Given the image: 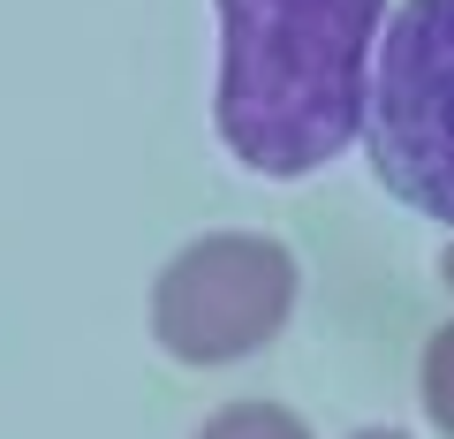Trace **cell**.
<instances>
[{
	"label": "cell",
	"mask_w": 454,
	"mask_h": 439,
	"mask_svg": "<svg viewBox=\"0 0 454 439\" xmlns=\"http://www.w3.org/2000/svg\"><path fill=\"white\" fill-rule=\"evenodd\" d=\"M364 152L387 197L454 228V0H409L372 61Z\"/></svg>",
	"instance_id": "7a4b0ae2"
},
{
	"label": "cell",
	"mask_w": 454,
	"mask_h": 439,
	"mask_svg": "<svg viewBox=\"0 0 454 439\" xmlns=\"http://www.w3.org/2000/svg\"><path fill=\"white\" fill-rule=\"evenodd\" d=\"M348 439H409V432H387V424H372V432H348Z\"/></svg>",
	"instance_id": "52a82bcc"
},
{
	"label": "cell",
	"mask_w": 454,
	"mask_h": 439,
	"mask_svg": "<svg viewBox=\"0 0 454 439\" xmlns=\"http://www.w3.org/2000/svg\"><path fill=\"white\" fill-rule=\"evenodd\" d=\"M439 280H447V288H454V243L439 250Z\"/></svg>",
	"instance_id": "8992f818"
},
{
	"label": "cell",
	"mask_w": 454,
	"mask_h": 439,
	"mask_svg": "<svg viewBox=\"0 0 454 439\" xmlns=\"http://www.w3.org/2000/svg\"><path fill=\"white\" fill-rule=\"evenodd\" d=\"M220 83L212 129L265 182H303L356 145L387 0H212Z\"/></svg>",
	"instance_id": "6da1fadb"
},
{
	"label": "cell",
	"mask_w": 454,
	"mask_h": 439,
	"mask_svg": "<svg viewBox=\"0 0 454 439\" xmlns=\"http://www.w3.org/2000/svg\"><path fill=\"white\" fill-rule=\"evenodd\" d=\"M295 250L273 235H197L152 280V341L175 364L220 372V364L258 357L265 341H280V325L295 318Z\"/></svg>",
	"instance_id": "3957f363"
},
{
	"label": "cell",
	"mask_w": 454,
	"mask_h": 439,
	"mask_svg": "<svg viewBox=\"0 0 454 439\" xmlns=\"http://www.w3.org/2000/svg\"><path fill=\"white\" fill-rule=\"evenodd\" d=\"M417 394H424V417H432L439 439H454V318L424 341V364H417Z\"/></svg>",
	"instance_id": "5b68a950"
},
{
	"label": "cell",
	"mask_w": 454,
	"mask_h": 439,
	"mask_svg": "<svg viewBox=\"0 0 454 439\" xmlns=\"http://www.w3.org/2000/svg\"><path fill=\"white\" fill-rule=\"evenodd\" d=\"M197 439H310V424L288 402H227V409L205 417Z\"/></svg>",
	"instance_id": "277c9868"
}]
</instances>
